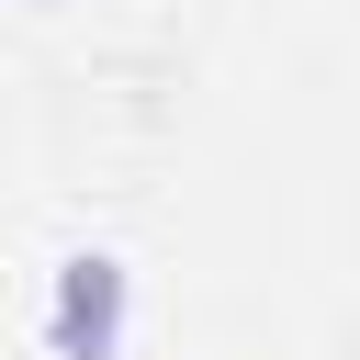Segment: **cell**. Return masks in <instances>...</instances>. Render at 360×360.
Instances as JSON below:
<instances>
[{"mask_svg": "<svg viewBox=\"0 0 360 360\" xmlns=\"http://www.w3.org/2000/svg\"><path fill=\"white\" fill-rule=\"evenodd\" d=\"M124 349V259H68L56 270V360H112Z\"/></svg>", "mask_w": 360, "mask_h": 360, "instance_id": "1", "label": "cell"}]
</instances>
